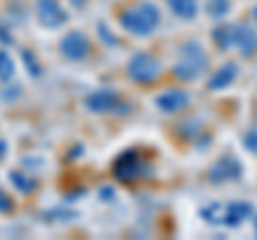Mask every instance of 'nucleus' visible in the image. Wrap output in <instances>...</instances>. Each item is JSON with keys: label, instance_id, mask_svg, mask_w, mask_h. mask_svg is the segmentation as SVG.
Segmentation results:
<instances>
[{"label": "nucleus", "instance_id": "nucleus-4", "mask_svg": "<svg viewBox=\"0 0 257 240\" xmlns=\"http://www.w3.org/2000/svg\"><path fill=\"white\" fill-rule=\"evenodd\" d=\"M142 167H144V163H142L140 155L135 153V150H126V153H122L116 159L114 176L120 182H131L142 174Z\"/></svg>", "mask_w": 257, "mask_h": 240}, {"label": "nucleus", "instance_id": "nucleus-2", "mask_svg": "<svg viewBox=\"0 0 257 240\" xmlns=\"http://www.w3.org/2000/svg\"><path fill=\"white\" fill-rule=\"evenodd\" d=\"M159 69L161 67H159L157 58H152L150 54H138L128 62V77H131L133 82L146 84L159 75Z\"/></svg>", "mask_w": 257, "mask_h": 240}, {"label": "nucleus", "instance_id": "nucleus-3", "mask_svg": "<svg viewBox=\"0 0 257 240\" xmlns=\"http://www.w3.org/2000/svg\"><path fill=\"white\" fill-rule=\"evenodd\" d=\"M60 52L67 60H73V62H79L84 60L88 52H90V41H88V37L84 33H79V30H71L62 37L60 41Z\"/></svg>", "mask_w": 257, "mask_h": 240}, {"label": "nucleus", "instance_id": "nucleus-15", "mask_svg": "<svg viewBox=\"0 0 257 240\" xmlns=\"http://www.w3.org/2000/svg\"><path fill=\"white\" fill-rule=\"evenodd\" d=\"M71 5H75V7H84V5H86V0H71Z\"/></svg>", "mask_w": 257, "mask_h": 240}, {"label": "nucleus", "instance_id": "nucleus-10", "mask_svg": "<svg viewBox=\"0 0 257 240\" xmlns=\"http://www.w3.org/2000/svg\"><path fill=\"white\" fill-rule=\"evenodd\" d=\"M170 5L176 13L182 15V18H193V15H195V9H197L195 0H170Z\"/></svg>", "mask_w": 257, "mask_h": 240}, {"label": "nucleus", "instance_id": "nucleus-5", "mask_svg": "<svg viewBox=\"0 0 257 240\" xmlns=\"http://www.w3.org/2000/svg\"><path fill=\"white\" fill-rule=\"evenodd\" d=\"M37 15L45 28H60L67 24V13L56 0H37Z\"/></svg>", "mask_w": 257, "mask_h": 240}, {"label": "nucleus", "instance_id": "nucleus-6", "mask_svg": "<svg viewBox=\"0 0 257 240\" xmlns=\"http://www.w3.org/2000/svg\"><path fill=\"white\" fill-rule=\"evenodd\" d=\"M116 103H118V97H116V92H111V90H96L86 97V107L90 111H96V114L114 109Z\"/></svg>", "mask_w": 257, "mask_h": 240}, {"label": "nucleus", "instance_id": "nucleus-9", "mask_svg": "<svg viewBox=\"0 0 257 240\" xmlns=\"http://www.w3.org/2000/svg\"><path fill=\"white\" fill-rule=\"evenodd\" d=\"M15 73V65L11 60V56L5 50H0V82H9Z\"/></svg>", "mask_w": 257, "mask_h": 240}, {"label": "nucleus", "instance_id": "nucleus-12", "mask_svg": "<svg viewBox=\"0 0 257 240\" xmlns=\"http://www.w3.org/2000/svg\"><path fill=\"white\" fill-rule=\"evenodd\" d=\"M9 210H13V199L0 189V212H9Z\"/></svg>", "mask_w": 257, "mask_h": 240}, {"label": "nucleus", "instance_id": "nucleus-1", "mask_svg": "<svg viewBox=\"0 0 257 240\" xmlns=\"http://www.w3.org/2000/svg\"><path fill=\"white\" fill-rule=\"evenodd\" d=\"M120 24L124 30L138 37L150 35L159 24V9L152 3H140L120 15Z\"/></svg>", "mask_w": 257, "mask_h": 240}, {"label": "nucleus", "instance_id": "nucleus-7", "mask_svg": "<svg viewBox=\"0 0 257 240\" xmlns=\"http://www.w3.org/2000/svg\"><path fill=\"white\" fill-rule=\"evenodd\" d=\"M159 107L165 109V111H176L180 109L184 103H187V94L184 92H167V94H161V97L157 99Z\"/></svg>", "mask_w": 257, "mask_h": 240}, {"label": "nucleus", "instance_id": "nucleus-11", "mask_svg": "<svg viewBox=\"0 0 257 240\" xmlns=\"http://www.w3.org/2000/svg\"><path fill=\"white\" fill-rule=\"evenodd\" d=\"M22 58H24V62H28V69H30L32 75H39V73H41V69H39V62L35 60V56H32L30 50H24V52H22Z\"/></svg>", "mask_w": 257, "mask_h": 240}, {"label": "nucleus", "instance_id": "nucleus-8", "mask_svg": "<svg viewBox=\"0 0 257 240\" xmlns=\"http://www.w3.org/2000/svg\"><path fill=\"white\" fill-rule=\"evenodd\" d=\"M9 178H11L13 185L22 191V193H30V191H35V187H37V180L28 178V176L22 174V172H11Z\"/></svg>", "mask_w": 257, "mask_h": 240}, {"label": "nucleus", "instance_id": "nucleus-14", "mask_svg": "<svg viewBox=\"0 0 257 240\" xmlns=\"http://www.w3.org/2000/svg\"><path fill=\"white\" fill-rule=\"evenodd\" d=\"M5 153H7V144H5V142H0V159L5 157Z\"/></svg>", "mask_w": 257, "mask_h": 240}, {"label": "nucleus", "instance_id": "nucleus-13", "mask_svg": "<svg viewBox=\"0 0 257 240\" xmlns=\"http://www.w3.org/2000/svg\"><path fill=\"white\" fill-rule=\"evenodd\" d=\"M227 7V0H210V13L212 15H221Z\"/></svg>", "mask_w": 257, "mask_h": 240}]
</instances>
